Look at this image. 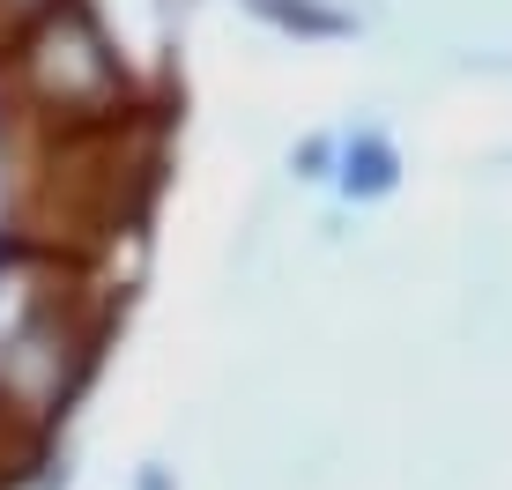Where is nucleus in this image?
I'll use <instances>...</instances> for the list:
<instances>
[{
  "label": "nucleus",
  "mask_w": 512,
  "mask_h": 490,
  "mask_svg": "<svg viewBox=\"0 0 512 490\" xmlns=\"http://www.w3.org/2000/svg\"><path fill=\"white\" fill-rule=\"evenodd\" d=\"M60 0H0V30H23V23H45Z\"/></svg>",
  "instance_id": "f257e3e1"
}]
</instances>
